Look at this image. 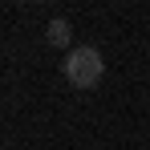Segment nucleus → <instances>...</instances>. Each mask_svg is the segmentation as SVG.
<instances>
[{
  "label": "nucleus",
  "mask_w": 150,
  "mask_h": 150,
  "mask_svg": "<svg viewBox=\"0 0 150 150\" xmlns=\"http://www.w3.org/2000/svg\"><path fill=\"white\" fill-rule=\"evenodd\" d=\"M65 81L73 85V89H93L105 73V61H101V53L93 45H73V49L65 53Z\"/></svg>",
  "instance_id": "nucleus-1"
},
{
  "label": "nucleus",
  "mask_w": 150,
  "mask_h": 150,
  "mask_svg": "<svg viewBox=\"0 0 150 150\" xmlns=\"http://www.w3.org/2000/svg\"><path fill=\"white\" fill-rule=\"evenodd\" d=\"M45 41H49L53 49H69L73 45V25L65 16H53L49 25H45Z\"/></svg>",
  "instance_id": "nucleus-2"
}]
</instances>
